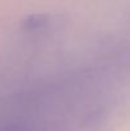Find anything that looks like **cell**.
Returning <instances> with one entry per match:
<instances>
[{
	"instance_id": "6da1fadb",
	"label": "cell",
	"mask_w": 130,
	"mask_h": 131,
	"mask_svg": "<svg viewBox=\"0 0 130 131\" xmlns=\"http://www.w3.org/2000/svg\"><path fill=\"white\" fill-rule=\"evenodd\" d=\"M0 131H27V130L24 127H21V126H6V127L0 129Z\"/></svg>"
}]
</instances>
